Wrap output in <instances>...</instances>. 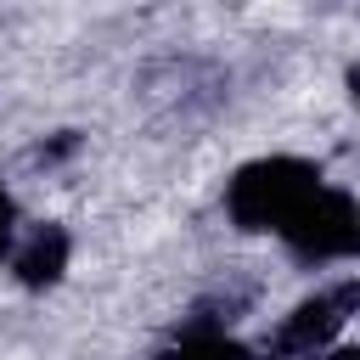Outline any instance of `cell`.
I'll list each match as a JSON object with an SVG mask.
<instances>
[{
    "label": "cell",
    "mask_w": 360,
    "mask_h": 360,
    "mask_svg": "<svg viewBox=\"0 0 360 360\" xmlns=\"http://www.w3.org/2000/svg\"><path fill=\"white\" fill-rule=\"evenodd\" d=\"M326 180L309 169V163H298V158H259V163H248L231 186H225V208H231V219L242 225V231H276L281 236V225L321 191Z\"/></svg>",
    "instance_id": "cell-1"
},
{
    "label": "cell",
    "mask_w": 360,
    "mask_h": 360,
    "mask_svg": "<svg viewBox=\"0 0 360 360\" xmlns=\"http://www.w3.org/2000/svg\"><path fill=\"white\" fill-rule=\"evenodd\" d=\"M281 242L304 259V264H326V259H349L360 253V202L338 186H321L287 225Z\"/></svg>",
    "instance_id": "cell-2"
},
{
    "label": "cell",
    "mask_w": 360,
    "mask_h": 360,
    "mask_svg": "<svg viewBox=\"0 0 360 360\" xmlns=\"http://www.w3.org/2000/svg\"><path fill=\"white\" fill-rule=\"evenodd\" d=\"M349 309H360V287H354V281L304 298V304L281 321V332H276V354H287V360H309V354H321V349L343 332Z\"/></svg>",
    "instance_id": "cell-3"
},
{
    "label": "cell",
    "mask_w": 360,
    "mask_h": 360,
    "mask_svg": "<svg viewBox=\"0 0 360 360\" xmlns=\"http://www.w3.org/2000/svg\"><path fill=\"white\" fill-rule=\"evenodd\" d=\"M62 259H68V236L51 225V231H34V236L17 248L11 264H17V276H22L28 287H39V281H51V276L62 270Z\"/></svg>",
    "instance_id": "cell-4"
},
{
    "label": "cell",
    "mask_w": 360,
    "mask_h": 360,
    "mask_svg": "<svg viewBox=\"0 0 360 360\" xmlns=\"http://www.w3.org/2000/svg\"><path fill=\"white\" fill-rule=\"evenodd\" d=\"M158 360H253L236 338H225L219 326H191L174 349H163Z\"/></svg>",
    "instance_id": "cell-5"
},
{
    "label": "cell",
    "mask_w": 360,
    "mask_h": 360,
    "mask_svg": "<svg viewBox=\"0 0 360 360\" xmlns=\"http://www.w3.org/2000/svg\"><path fill=\"white\" fill-rule=\"evenodd\" d=\"M11 219H17V214H11V197L0 191V259L11 253V236H17V225H11Z\"/></svg>",
    "instance_id": "cell-6"
},
{
    "label": "cell",
    "mask_w": 360,
    "mask_h": 360,
    "mask_svg": "<svg viewBox=\"0 0 360 360\" xmlns=\"http://www.w3.org/2000/svg\"><path fill=\"white\" fill-rule=\"evenodd\" d=\"M349 84H354V101H360V68H354V73H349Z\"/></svg>",
    "instance_id": "cell-7"
},
{
    "label": "cell",
    "mask_w": 360,
    "mask_h": 360,
    "mask_svg": "<svg viewBox=\"0 0 360 360\" xmlns=\"http://www.w3.org/2000/svg\"><path fill=\"white\" fill-rule=\"evenodd\" d=\"M332 360H360V349H349V354H332Z\"/></svg>",
    "instance_id": "cell-8"
}]
</instances>
